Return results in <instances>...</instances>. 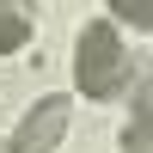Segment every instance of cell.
I'll use <instances>...</instances> for the list:
<instances>
[{"label": "cell", "mask_w": 153, "mask_h": 153, "mask_svg": "<svg viewBox=\"0 0 153 153\" xmlns=\"http://www.w3.org/2000/svg\"><path fill=\"white\" fill-rule=\"evenodd\" d=\"M68 117H74V104H68L61 92L37 98V104L19 117V129H12L6 153H55V147H61V135H68Z\"/></svg>", "instance_id": "2"}, {"label": "cell", "mask_w": 153, "mask_h": 153, "mask_svg": "<svg viewBox=\"0 0 153 153\" xmlns=\"http://www.w3.org/2000/svg\"><path fill=\"white\" fill-rule=\"evenodd\" d=\"M74 86L86 98H117L129 92V49H123L117 19H92L74 43Z\"/></svg>", "instance_id": "1"}, {"label": "cell", "mask_w": 153, "mask_h": 153, "mask_svg": "<svg viewBox=\"0 0 153 153\" xmlns=\"http://www.w3.org/2000/svg\"><path fill=\"white\" fill-rule=\"evenodd\" d=\"M135 129H147V135H153V80H147V86H135Z\"/></svg>", "instance_id": "5"}, {"label": "cell", "mask_w": 153, "mask_h": 153, "mask_svg": "<svg viewBox=\"0 0 153 153\" xmlns=\"http://www.w3.org/2000/svg\"><path fill=\"white\" fill-rule=\"evenodd\" d=\"M31 43V0H0V55Z\"/></svg>", "instance_id": "3"}, {"label": "cell", "mask_w": 153, "mask_h": 153, "mask_svg": "<svg viewBox=\"0 0 153 153\" xmlns=\"http://www.w3.org/2000/svg\"><path fill=\"white\" fill-rule=\"evenodd\" d=\"M110 12L135 31H153V0H110Z\"/></svg>", "instance_id": "4"}]
</instances>
